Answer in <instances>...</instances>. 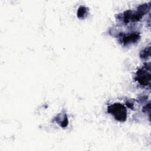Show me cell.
I'll return each instance as SVG.
<instances>
[{"mask_svg": "<svg viewBox=\"0 0 151 151\" xmlns=\"http://www.w3.org/2000/svg\"><path fill=\"white\" fill-rule=\"evenodd\" d=\"M149 9V6L145 4L140 5L136 11H126L123 13V21L125 23H128L130 21H139L147 12Z\"/></svg>", "mask_w": 151, "mask_h": 151, "instance_id": "1", "label": "cell"}, {"mask_svg": "<svg viewBox=\"0 0 151 151\" xmlns=\"http://www.w3.org/2000/svg\"><path fill=\"white\" fill-rule=\"evenodd\" d=\"M107 111L119 122H124L127 118V110L120 103H114L108 106Z\"/></svg>", "mask_w": 151, "mask_h": 151, "instance_id": "2", "label": "cell"}, {"mask_svg": "<svg viewBox=\"0 0 151 151\" xmlns=\"http://www.w3.org/2000/svg\"><path fill=\"white\" fill-rule=\"evenodd\" d=\"M135 80L141 85L146 86H149L150 82V70H147L146 68L139 69L136 74Z\"/></svg>", "mask_w": 151, "mask_h": 151, "instance_id": "3", "label": "cell"}, {"mask_svg": "<svg viewBox=\"0 0 151 151\" xmlns=\"http://www.w3.org/2000/svg\"><path fill=\"white\" fill-rule=\"evenodd\" d=\"M120 38L122 40V42L124 44L128 45L137 42L140 39V35L136 32L123 34L122 35V37H120Z\"/></svg>", "mask_w": 151, "mask_h": 151, "instance_id": "4", "label": "cell"}, {"mask_svg": "<svg viewBox=\"0 0 151 151\" xmlns=\"http://www.w3.org/2000/svg\"><path fill=\"white\" fill-rule=\"evenodd\" d=\"M88 8L84 6H81L78 8V11H77V17L79 18H83L86 17V16L88 14Z\"/></svg>", "mask_w": 151, "mask_h": 151, "instance_id": "5", "label": "cell"}, {"mask_svg": "<svg viewBox=\"0 0 151 151\" xmlns=\"http://www.w3.org/2000/svg\"><path fill=\"white\" fill-rule=\"evenodd\" d=\"M140 56L142 58H146L147 57L150 56V47L145 48L142 51H141Z\"/></svg>", "mask_w": 151, "mask_h": 151, "instance_id": "6", "label": "cell"}]
</instances>
